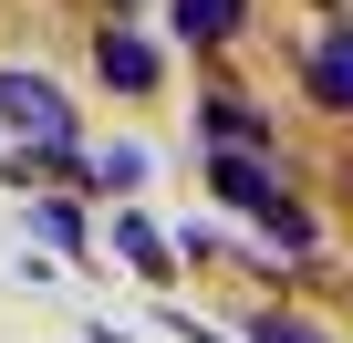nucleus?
<instances>
[{"label": "nucleus", "instance_id": "1", "mask_svg": "<svg viewBox=\"0 0 353 343\" xmlns=\"http://www.w3.org/2000/svg\"><path fill=\"white\" fill-rule=\"evenodd\" d=\"M0 125L32 135V146H73V104H63V84H52V73H32V63L0 73Z\"/></svg>", "mask_w": 353, "mask_h": 343}, {"label": "nucleus", "instance_id": "2", "mask_svg": "<svg viewBox=\"0 0 353 343\" xmlns=\"http://www.w3.org/2000/svg\"><path fill=\"white\" fill-rule=\"evenodd\" d=\"M301 94L332 104V115H353V21H332V32L301 52Z\"/></svg>", "mask_w": 353, "mask_h": 343}, {"label": "nucleus", "instance_id": "3", "mask_svg": "<svg viewBox=\"0 0 353 343\" xmlns=\"http://www.w3.org/2000/svg\"><path fill=\"white\" fill-rule=\"evenodd\" d=\"M94 73H104L114 94H156V73H166V63H156V42H145V32H125V21H114V32L94 42Z\"/></svg>", "mask_w": 353, "mask_h": 343}, {"label": "nucleus", "instance_id": "4", "mask_svg": "<svg viewBox=\"0 0 353 343\" xmlns=\"http://www.w3.org/2000/svg\"><path fill=\"white\" fill-rule=\"evenodd\" d=\"M198 135L229 146V156H270V115L239 104V94H208V104H198Z\"/></svg>", "mask_w": 353, "mask_h": 343}, {"label": "nucleus", "instance_id": "5", "mask_svg": "<svg viewBox=\"0 0 353 343\" xmlns=\"http://www.w3.org/2000/svg\"><path fill=\"white\" fill-rule=\"evenodd\" d=\"M104 250H114L125 271H145V281H166V271H176V239H166L156 219H135V208H125V219L104 229Z\"/></svg>", "mask_w": 353, "mask_h": 343}, {"label": "nucleus", "instance_id": "6", "mask_svg": "<svg viewBox=\"0 0 353 343\" xmlns=\"http://www.w3.org/2000/svg\"><path fill=\"white\" fill-rule=\"evenodd\" d=\"M176 11V42H198V52H219V42H239V21H250V0H166Z\"/></svg>", "mask_w": 353, "mask_h": 343}, {"label": "nucleus", "instance_id": "7", "mask_svg": "<svg viewBox=\"0 0 353 343\" xmlns=\"http://www.w3.org/2000/svg\"><path fill=\"white\" fill-rule=\"evenodd\" d=\"M145 177V146H104V156H83V188H135Z\"/></svg>", "mask_w": 353, "mask_h": 343}, {"label": "nucleus", "instance_id": "8", "mask_svg": "<svg viewBox=\"0 0 353 343\" xmlns=\"http://www.w3.org/2000/svg\"><path fill=\"white\" fill-rule=\"evenodd\" d=\"M32 229H42L52 250H83V208H73V198H42V208H32Z\"/></svg>", "mask_w": 353, "mask_h": 343}, {"label": "nucleus", "instance_id": "9", "mask_svg": "<svg viewBox=\"0 0 353 343\" xmlns=\"http://www.w3.org/2000/svg\"><path fill=\"white\" fill-rule=\"evenodd\" d=\"M250 343H322V333H312V322H291V312H260V322H250Z\"/></svg>", "mask_w": 353, "mask_h": 343}, {"label": "nucleus", "instance_id": "10", "mask_svg": "<svg viewBox=\"0 0 353 343\" xmlns=\"http://www.w3.org/2000/svg\"><path fill=\"white\" fill-rule=\"evenodd\" d=\"M114 11H135V0H114Z\"/></svg>", "mask_w": 353, "mask_h": 343}]
</instances>
